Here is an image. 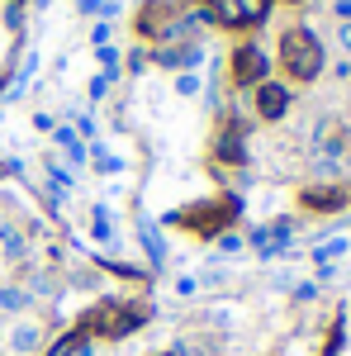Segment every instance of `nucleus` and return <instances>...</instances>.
Listing matches in <instances>:
<instances>
[{"label":"nucleus","instance_id":"f257e3e1","mask_svg":"<svg viewBox=\"0 0 351 356\" xmlns=\"http://www.w3.org/2000/svg\"><path fill=\"white\" fill-rule=\"evenodd\" d=\"M280 62H285V72H290L295 81H318V76H323V43H318V33L309 24L285 29V38H280Z\"/></svg>","mask_w":351,"mask_h":356},{"label":"nucleus","instance_id":"f03ea898","mask_svg":"<svg viewBox=\"0 0 351 356\" xmlns=\"http://www.w3.org/2000/svg\"><path fill=\"white\" fill-rule=\"evenodd\" d=\"M214 10V24H228V29H243V24H261L270 10V0H209Z\"/></svg>","mask_w":351,"mask_h":356},{"label":"nucleus","instance_id":"7ed1b4c3","mask_svg":"<svg viewBox=\"0 0 351 356\" xmlns=\"http://www.w3.org/2000/svg\"><path fill=\"white\" fill-rule=\"evenodd\" d=\"M266 72H270V62H266V53H261L256 43H247V48L233 53V81L238 86H261Z\"/></svg>","mask_w":351,"mask_h":356},{"label":"nucleus","instance_id":"20e7f679","mask_svg":"<svg viewBox=\"0 0 351 356\" xmlns=\"http://www.w3.org/2000/svg\"><path fill=\"white\" fill-rule=\"evenodd\" d=\"M285 110H290V90H285L280 81H270V76H266V81L256 86V114L275 124V119H285Z\"/></svg>","mask_w":351,"mask_h":356},{"label":"nucleus","instance_id":"39448f33","mask_svg":"<svg viewBox=\"0 0 351 356\" xmlns=\"http://www.w3.org/2000/svg\"><path fill=\"white\" fill-rule=\"evenodd\" d=\"M142 318H147L142 309H100V314H95V328L109 332V337H124V332H133Z\"/></svg>","mask_w":351,"mask_h":356},{"label":"nucleus","instance_id":"423d86ee","mask_svg":"<svg viewBox=\"0 0 351 356\" xmlns=\"http://www.w3.org/2000/svg\"><path fill=\"white\" fill-rule=\"evenodd\" d=\"M157 67H171V72H195L199 62H204V48L199 43H181V48H157L152 57Z\"/></svg>","mask_w":351,"mask_h":356},{"label":"nucleus","instance_id":"0eeeda50","mask_svg":"<svg viewBox=\"0 0 351 356\" xmlns=\"http://www.w3.org/2000/svg\"><path fill=\"white\" fill-rule=\"evenodd\" d=\"M138 238H142L147 261H152V266H166V238L157 233V223H152V219H138Z\"/></svg>","mask_w":351,"mask_h":356},{"label":"nucleus","instance_id":"6e6552de","mask_svg":"<svg viewBox=\"0 0 351 356\" xmlns=\"http://www.w3.org/2000/svg\"><path fill=\"white\" fill-rule=\"evenodd\" d=\"M38 342H43V328H38V323H15V328H10V352L15 356H28Z\"/></svg>","mask_w":351,"mask_h":356},{"label":"nucleus","instance_id":"1a4fd4ad","mask_svg":"<svg viewBox=\"0 0 351 356\" xmlns=\"http://www.w3.org/2000/svg\"><path fill=\"white\" fill-rule=\"evenodd\" d=\"M53 138H57V147L67 152V162H72V166H85L90 147H85L81 138H76V129H53Z\"/></svg>","mask_w":351,"mask_h":356},{"label":"nucleus","instance_id":"9d476101","mask_svg":"<svg viewBox=\"0 0 351 356\" xmlns=\"http://www.w3.org/2000/svg\"><path fill=\"white\" fill-rule=\"evenodd\" d=\"M28 300L33 295H28L24 285H0V314H24Z\"/></svg>","mask_w":351,"mask_h":356},{"label":"nucleus","instance_id":"9b49d317","mask_svg":"<svg viewBox=\"0 0 351 356\" xmlns=\"http://www.w3.org/2000/svg\"><path fill=\"white\" fill-rule=\"evenodd\" d=\"M24 252L28 247H24V233H19V228H0V257H5V261H19Z\"/></svg>","mask_w":351,"mask_h":356},{"label":"nucleus","instance_id":"f8f14e48","mask_svg":"<svg viewBox=\"0 0 351 356\" xmlns=\"http://www.w3.org/2000/svg\"><path fill=\"white\" fill-rule=\"evenodd\" d=\"M218 157H223V162H243V157H247L243 134H238V129H228V134L218 138Z\"/></svg>","mask_w":351,"mask_h":356},{"label":"nucleus","instance_id":"ddd939ff","mask_svg":"<svg viewBox=\"0 0 351 356\" xmlns=\"http://www.w3.org/2000/svg\"><path fill=\"white\" fill-rule=\"evenodd\" d=\"M304 204H313V209H342L347 195H342V191H309V195H304Z\"/></svg>","mask_w":351,"mask_h":356},{"label":"nucleus","instance_id":"4468645a","mask_svg":"<svg viewBox=\"0 0 351 356\" xmlns=\"http://www.w3.org/2000/svg\"><path fill=\"white\" fill-rule=\"evenodd\" d=\"M342 252H347V238H332V243H323L313 252V261H318V266H332V257H342Z\"/></svg>","mask_w":351,"mask_h":356},{"label":"nucleus","instance_id":"2eb2a0df","mask_svg":"<svg viewBox=\"0 0 351 356\" xmlns=\"http://www.w3.org/2000/svg\"><path fill=\"white\" fill-rule=\"evenodd\" d=\"M176 95H199V76L195 72H181L176 76Z\"/></svg>","mask_w":351,"mask_h":356},{"label":"nucleus","instance_id":"dca6fc26","mask_svg":"<svg viewBox=\"0 0 351 356\" xmlns=\"http://www.w3.org/2000/svg\"><path fill=\"white\" fill-rule=\"evenodd\" d=\"M95 238H100V243L114 238V233H109V209H95Z\"/></svg>","mask_w":351,"mask_h":356},{"label":"nucleus","instance_id":"f3484780","mask_svg":"<svg viewBox=\"0 0 351 356\" xmlns=\"http://www.w3.org/2000/svg\"><path fill=\"white\" fill-rule=\"evenodd\" d=\"M95 166H100V171H119V157L105 152V147H95Z\"/></svg>","mask_w":351,"mask_h":356},{"label":"nucleus","instance_id":"a211bd4d","mask_svg":"<svg viewBox=\"0 0 351 356\" xmlns=\"http://www.w3.org/2000/svg\"><path fill=\"white\" fill-rule=\"evenodd\" d=\"M337 48H342V53H351V19H342V24H337Z\"/></svg>","mask_w":351,"mask_h":356},{"label":"nucleus","instance_id":"6ab92c4d","mask_svg":"<svg viewBox=\"0 0 351 356\" xmlns=\"http://www.w3.org/2000/svg\"><path fill=\"white\" fill-rule=\"evenodd\" d=\"M218 252H243V238H238V233H223V238H218Z\"/></svg>","mask_w":351,"mask_h":356},{"label":"nucleus","instance_id":"aec40b11","mask_svg":"<svg viewBox=\"0 0 351 356\" xmlns=\"http://www.w3.org/2000/svg\"><path fill=\"white\" fill-rule=\"evenodd\" d=\"M5 24L19 29V24H24V10H19V5H10V10H5Z\"/></svg>","mask_w":351,"mask_h":356},{"label":"nucleus","instance_id":"412c9836","mask_svg":"<svg viewBox=\"0 0 351 356\" xmlns=\"http://www.w3.org/2000/svg\"><path fill=\"white\" fill-rule=\"evenodd\" d=\"M90 38H95V48H105V43H109V24H95V29H90Z\"/></svg>","mask_w":351,"mask_h":356},{"label":"nucleus","instance_id":"4be33fe9","mask_svg":"<svg viewBox=\"0 0 351 356\" xmlns=\"http://www.w3.org/2000/svg\"><path fill=\"white\" fill-rule=\"evenodd\" d=\"M105 90H109V76H95V81H90V95H95V100H100Z\"/></svg>","mask_w":351,"mask_h":356},{"label":"nucleus","instance_id":"5701e85b","mask_svg":"<svg viewBox=\"0 0 351 356\" xmlns=\"http://www.w3.org/2000/svg\"><path fill=\"white\" fill-rule=\"evenodd\" d=\"M332 10H337V19H351V0H337Z\"/></svg>","mask_w":351,"mask_h":356},{"label":"nucleus","instance_id":"b1692460","mask_svg":"<svg viewBox=\"0 0 351 356\" xmlns=\"http://www.w3.org/2000/svg\"><path fill=\"white\" fill-rule=\"evenodd\" d=\"M0 176H5V162H0Z\"/></svg>","mask_w":351,"mask_h":356},{"label":"nucleus","instance_id":"393cba45","mask_svg":"<svg viewBox=\"0 0 351 356\" xmlns=\"http://www.w3.org/2000/svg\"><path fill=\"white\" fill-rule=\"evenodd\" d=\"M162 356H176V352H162Z\"/></svg>","mask_w":351,"mask_h":356},{"label":"nucleus","instance_id":"a878e982","mask_svg":"<svg viewBox=\"0 0 351 356\" xmlns=\"http://www.w3.org/2000/svg\"><path fill=\"white\" fill-rule=\"evenodd\" d=\"M295 5H299V0H295Z\"/></svg>","mask_w":351,"mask_h":356}]
</instances>
